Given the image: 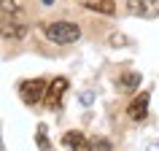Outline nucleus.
<instances>
[{
	"label": "nucleus",
	"mask_w": 159,
	"mask_h": 151,
	"mask_svg": "<svg viewBox=\"0 0 159 151\" xmlns=\"http://www.w3.org/2000/svg\"><path fill=\"white\" fill-rule=\"evenodd\" d=\"M43 33H46V38H49L51 43H59V46L75 43L81 38V30H78V25H73V22H51V25L43 27Z\"/></svg>",
	"instance_id": "f257e3e1"
},
{
	"label": "nucleus",
	"mask_w": 159,
	"mask_h": 151,
	"mask_svg": "<svg viewBox=\"0 0 159 151\" xmlns=\"http://www.w3.org/2000/svg\"><path fill=\"white\" fill-rule=\"evenodd\" d=\"M46 89H49V84L43 78H33V81H25L19 86V94H22V100L27 105H35V103H41L46 97Z\"/></svg>",
	"instance_id": "f03ea898"
},
{
	"label": "nucleus",
	"mask_w": 159,
	"mask_h": 151,
	"mask_svg": "<svg viewBox=\"0 0 159 151\" xmlns=\"http://www.w3.org/2000/svg\"><path fill=\"white\" fill-rule=\"evenodd\" d=\"M127 11L140 19L159 16V0H127Z\"/></svg>",
	"instance_id": "7ed1b4c3"
},
{
	"label": "nucleus",
	"mask_w": 159,
	"mask_h": 151,
	"mask_svg": "<svg viewBox=\"0 0 159 151\" xmlns=\"http://www.w3.org/2000/svg\"><path fill=\"white\" fill-rule=\"evenodd\" d=\"M0 35L3 38H11V41H22L27 35V25L25 22H16V14H8V16L0 22Z\"/></svg>",
	"instance_id": "20e7f679"
},
{
	"label": "nucleus",
	"mask_w": 159,
	"mask_h": 151,
	"mask_svg": "<svg viewBox=\"0 0 159 151\" xmlns=\"http://www.w3.org/2000/svg\"><path fill=\"white\" fill-rule=\"evenodd\" d=\"M148 100H151L148 92L135 94L132 100H129V105H127V116L132 119V121H143V119H146V113H148Z\"/></svg>",
	"instance_id": "39448f33"
},
{
	"label": "nucleus",
	"mask_w": 159,
	"mask_h": 151,
	"mask_svg": "<svg viewBox=\"0 0 159 151\" xmlns=\"http://www.w3.org/2000/svg\"><path fill=\"white\" fill-rule=\"evenodd\" d=\"M65 92H67V78H62V76H59V78H54V81L49 84V89H46V97H43V100H46V105H49V108H57Z\"/></svg>",
	"instance_id": "423d86ee"
},
{
	"label": "nucleus",
	"mask_w": 159,
	"mask_h": 151,
	"mask_svg": "<svg viewBox=\"0 0 159 151\" xmlns=\"http://www.w3.org/2000/svg\"><path fill=\"white\" fill-rule=\"evenodd\" d=\"M81 6L102 16H116V3L113 0H81Z\"/></svg>",
	"instance_id": "0eeeda50"
},
{
	"label": "nucleus",
	"mask_w": 159,
	"mask_h": 151,
	"mask_svg": "<svg viewBox=\"0 0 159 151\" xmlns=\"http://www.w3.org/2000/svg\"><path fill=\"white\" fill-rule=\"evenodd\" d=\"M62 143H65L70 151H89V140H86L81 132H65L62 135Z\"/></svg>",
	"instance_id": "6e6552de"
},
{
	"label": "nucleus",
	"mask_w": 159,
	"mask_h": 151,
	"mask_svg": "<svg viewBox=\"0 0 159 151\" xmlns=\"http://www.w3.org/2000/svg\"><path fill=\"white\" fill-rule=\"evenodd\" d=\"M116 86L121 89V92H132V89H138V86H140V73H124L116 81Z\"/></svg>",
	"instance_id": "1a4fd4ad"
},
{
	"label": "nucleus",
	"mask_w": 159,
	"mask_h": 151,
	"mask_svg": "<svg viewBox=\"0 0 159 151\" xmlns=\"http://www.w3.org/2000/svg\"><path fill=\"white\" fill-rule=\"evenodd\" d=\"M89 151H113V149H111L108 138H94V140H89Z\"/></svg>",
	"instance_id": "9d476101"
},
{
	"label": "nucleus",
	"mask_w": 159,
	"mask_h": 151,
	"mask_svg": "<svg viewBox=\"0 0 159 151\" xmlns=\"http://www.w3.org/2000/svg\"><path fill=\"white\" fill-rule=\"evenodd\" d=\"M35 140H38V149L41 151H49V138H46V127H38V138H35Z\"/></svg>",
	"instance_id": "9b49d317"
},
{
	"label": "nucleus",
	"mask_w": 159,
	"mask_h": 151,
	"mask_svg": "<svg viewBox=\"0 0 159 151\" xmlns=\"http://www.w3.org/2000/svg\"><path fill=\"white\" fill-rule=\"evenodd\" d=\"M0 8L6 11V14H16L19 6H16V0H0Z\"/></svg>",
	"instance_id": "f8f14e48"
},
{
	"label": "nucleus",
	"mask_w": 159,
	"mask_h": 151,
	"mask_svg": "<svg viewBox=\"0 0 159 151\" xmlns=\"http://www.w3.org/2000/svg\"><path fill=\"white\" fill-rule=\"evenodd\" d=\"M111 46H127V38L121 33H113L111 35Z\"/></svg>",
	"instance_id": "ddd939ff"
},
{
	"label": "nucleus",
	"mask_w": 159,
	"mask_h": 151,
	"mask_svg": "<svg viewBox=\"0 0 159 151\" xmlns=\"http://www.w3.org/2000/svg\"><path fill=\"white\" fill-rule=\"evenodd\" d=\"M146 151H159V143H148V149Z\"/></svg>",
	"instance_id": "4468645a"
}]
</instances>
